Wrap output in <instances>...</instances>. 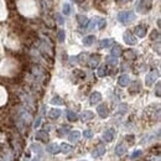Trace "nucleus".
Returning <instances> with one entry per match:
<instances>
[{
	"instance_id": "obj_19",
	"label": "nucleus",
	"mask_w": 161,
	"mask_h": 161,
	"mask_svg": "<svg viewBox=\"0 0 161 161\" xmlns=\"http://www.w3.org/2000/svg\"><path fill=\"white\" fill-rule=\"evenodd\" d=\"M97 74H98V77H105L108 74V66L107 64L100 66L98 68V71H97Z\"/></svg>"
},
{
	"instance_id": "obj_12",
	"label": "nucleus",
	"mask_w": 161,
	"mask_h": 161,
	"mask_svg": "<svg viewBox=\"0 0 161 161\" xmlns=\"http://www.w3.org/2000/svg\"><path fill=\"white\" fill-rule=\"evenodd\" d=\"M79 139H81V133H79L78 130H73V131H71L69 135H68V140H69L71 143H77Z\"/></svg>"
},
{
	"instance_id": "obj_34",
	"label": "nucleus",
	"mask_w": 161,
	"mask_h": 161,
	"mask_svg": "<svg viewBox=\"0 0 161 161\" xmlns=\"http://www.w3.org/2000/svg\"><path fill=\"white\" fill-rule=\"evenodd\" d=\"M83 136H84L86 139H91V138L93 136V131H92V130H89V129H87V130H84Z\"/></svg>"
},
{
	"instance_id": "obj_37",
	"label": "nucleus",
	"mask_w": 161,
	"mask_h": 161,
	"mask_svg": "<svg viewBox=\"0 0 161 161\" xmlns=\"http://www.w3.org/2000/svg\"><path fill=\"white\" fill-rule=\"evenodd\" d=\"M143 155V151L141 150H136V151H134L133 154H131V159H138L139 156H141Z\"/></svg>"
},
{
	"instance_id": "obj_2",
	"label": "nucleus",
	"mask_w": 161,
	"mask_h": 161,
	"mask_svg": "<svg viewBox=\"0 0 161 161\" xmlns=\"http://www.w3.org/2000/svg\"><path fill=\"white\" fill-rule=\"evenodd\" d=\"M151 8H153V0H140L136 6V11L140 14H146L151 10Z\"/></svg>"
},
{
	"instance_id": "obj_26",
	"label": "nucleus",
	"mask_w": 161,
	"mask_h": 161,
	"mask_svg": "<svg viewBox=\"0 0 161 161\" xmlns=\"http://www.w3.org/2000/svg\"><path fill=\"white\" fill-rule=\"evenodd\" d=\"M62 11H63V14H66V15H69V14H71V11H72L71 4H68V3H64L63 6H62Z\"/></svg>"
},
{
	"instance_id": "obj_13",
	"label": "nucleus",
	"mask_w": 161,
	"mask_h": 161,
	"mask_svg": "<svg viewBox=\"0 0 161 161\" xmlns=\"http://www.w3.org/2000/svg\"><path fill=\"white\" fill-rule=\"evenodd\" d=\"M125 153H127V145H125V144H123V143L118 144V145H117V148H115V155H118V156H123V155H125Z\"/></svg>"
},
{
	"instance_id": "obj_38",
	"label": "nucleus",
	"mask_w": 161,
	"mask_h": 161,
	"mask_svg": "<svg viewBox=\"0 0 161 161\" xmlns=\"http://www.w3.org/2000/svg\"><path fill=\"white\" fill-rule=\"evenodd\" d=\"M156 96L158 97L161 96V84L160 83H158V84H156Z\"/></svg>"
},
{
	"instance_id": "obj_20",
	"label": "nucleus",
	"mask_w": 161,
	"mask_h": 161,
	"mask_svg": "<svg viewBox=\"0 0 161 161\" xmlns=\"http://www.w3.org/2000/svg\"><path fill=\"white\" fill-rule=\"evenodd\" d=\"M136 52L134 51V50H127L125 52H124V58L125 60H135L136 58Z\"/></svg>"
},
{
	"instance_id": "obj_40",
	"label": "nucleus",
	"mask_w": 161,
	"mask_h": 161,
	"mask_svg": "<svg viewBox=\"0 0 161 161\" xmlns=\"http://www.w3.org/2000/svg\"><path fill=\"white\" fill-rule=\"evenodd\" d=\"M32 161H41V159H40V156H36Z\"/></svg>"
},
{
	"instance_id": "obj_28",
	"label": "nucleus",
	"mask_w": 161,
	"mask_h": 161,
	"mask_svg": "<svg viewBox=\"0 0 161 161\" xmlns=\"http://www.w3.org/2000/svg\"><path fill=\"white\" fill-rule=\"evenodd\" d=\"M60 150L63 153V154H67V153H69L71 150H72V148L68 145V144H66V143H63L61 146H60Z\"/></svg>"
},
{
	"instance_id": "obj_11",
	"label": "nucleus",
	"mask_w": 161,
	"mask_h": 161,
	"mask_svg": "<svg viewBox=\"0 0 161 161\" xmlns=\"http://www.w3.org/2000/svg\"><path fill=\"white\" fill-rule=\"evenodd\" d=\"M118 83H119L120 87H128L130 84V77L128 74H122L119 77V79H118Z\"/></svg>"
},
{
	"instance_id": "obj_30",
	"label": "nucleus",
	"mask_w": 161,
	"mask_h": 161,
	"mask_svg": "<svg viewBox=\"0 0 161 161\" xmlns=\"http://www.w3.org/2000/svg\"><path fill=\"white\" fill-rule=\"evenodd\" d=\"M89 23V25H88V28H89V30H94L97 28V23H98V18H94V19H92L91 21H88Z\"/></svg>"
},
{
	"instance_id": "obj_9",
	"label": "nucleus",
	"mask_w": 161,
	"mask_h": 161,
	"mask_svg": "<svg viewBox=\"0 0 161 161\" xmlns=\"http://www.w3.org/2000/svg\"><path fill=\"white\" fill-rule=\"evenodd\" d=\"M134 31H135V35H136L138 37H145L146 31H148V28H146L145 25H138Z\"/></svg>"
},
{
	"instance_id": "obj_32",
	"label": "nucleus",
	"mask_w": 161,
	"mask_h": 161,
	"mask_svg": "<svg viewBox=\"0 0 161 161\" xmlns=\"http://www.w3.org/2000/svg\"><path fill=\"white\" fill-rule=\"evenodd\" d=\"M64 37H66V33H64L63 30H58V32H57V38H58V41H60V42H63Z\"/></svg>"
},
{
	"instance_id": "obj_5",
	"label": "nucleus",
	"mask_w": 161,
	"mask_h": 161,
	"mask_svg": "<svg viewBox=\"0 0 161 161\" xmlns=\"http://www.w3.org/2000/svg\"><path fill=\"white\" fill-rule=\"evenodd\" d=\"M97 113H98V115H99L100 118L105 119V118L109 115V109H108V107H107L105 104H100V105L97 107Z\"/></svg>"
},
{
	"instance_id": "obj_31",
	"label": "nucleus",
	"mask_w": 161,
	"mask_h": 161,
	"mask_svg": "<svg viewBox=\"0 0 161 161\" xmlns=\"http://www.w3.org/2000/svg\"><path fill=\"white\" fill-rule=\"evenodd\" d=\"M150 38L151 40H159L160 38V32H159V30H153L151 33H150Z\"/></svg>"
},
{
	"instance_id": "obj_18",
	"label": "nucleus",
	"mask_w": 161,
	"mask_h": 161,
	"mask_svg": "<svg viewBox=\"0 0 161 161\" xmlns=\"http://www.w3.org/2000/svg\"><path fill=\"white\" fill-rule=\"evenodd\" d=\"M94 42H96V36H93V35H88L83 38V45L84 46H92Z\"/></svg>"
},
{
	"instance_id": "obj_22",
	"label": "nucleus",
	"mask_w": 161,
	"mask_h": 161,
	"mask_svg": "<svg viewBox=\"0 0 161 161\" xmlns=\"http://www.w3.org/2000/svg\"><path fill=\"white\" fill-rule=\"evenodd\" d=\"M122 55V47L119 46V45H115L113 48H112V56H114V57H119Z\"/></svg>"
},
{
	"instance_id": "obj_4",
	"label": "nucleus",
	"mask_w": 161,
	"mask_h": 161,
	"mask_svg": "<svg viewBox=\"0 0 161 161\" xmlns=\"http://www.w3.org/2000/svg\"><path fill=\"white\" fill-rule=\"evenodd\" d=\"M123 40H124V42H125L127 45H130V46H134V45H136V42H138L136 37H135V36H134L130 31L124 32V35H123Z\"/></svg>"
},
{
	"instance_id": "obj_33",
	"label": "nucleus",
	"mask_w": 161,
	"mask_h": 161,
	"mask_svg": "<svg viewBox=\"0 0 161 161\" xmlns=\"http://www.w3.org/2000/svg\"><path fill=\"white\" fill-rule=\"evenodd\" d=\"M68 130H69V127L68 125H64V127H62V128L58 130V135L60 136H63L66 133H68Z\"/></svg>"
},
{
	"instance_id": "obj_3",
	"label": "nucleus",
	"mask_w": 161,
	"mask_h": 161,
	"mask_svg": "<svg viewBox=\"0 0 161 161\" xmlns=\"http://www.w3.org/2000/svg\"><path fill=\"white\" fill-rule=\"evenodd\" d=\"M159 78V71H156V69H154V71H151V72H149L148 74H146V77H145V84L148 86V87H150V86H153L154 83H155V81Z\"/></svg>"
},
{
	"instance_id": "obj_29",
	"label": "nucleus",
	"mask_w": 161,
	"mask_h": 161,
	"mask_svg": "<svg viewBox=\"0 0 161 161\" xmlns=\"http://www.w3.org/2000/svg\"><path fill=\"white\" fill-rule=\"evenodd\" d=\"M107 62H108L109 64H113V66H115V64L118 63V58L110 55V56H108V57H107Z\"/></svg>"
},
{
	"instance_id": "obj_14",
	"label": "nucleus",
	"mask_w": 161,
	"mask_h": 161,
	"mask_svg": "<svg viewBox=\"0 0 161 161\" xmlns=\"http://www.w3.org/2000/svg\"><path fill=\"white\" fill-rule=\"evenodd\" d=\"M114 43H115V41L113 38H104V40H102L99 42V47L100 48H108V47H110Z\"/></svg>"
},
{
	"instance_id": "obj_35",
	"label": "nucleus",
	"mask_w": 161,
	"mask_h": 161,
	"mask_svg": "<svg viewBox=\"0 0 161 161\" xmlns=\"http://www.w3.org/2000/svg\"><path fill=\"white\" fill-rule=\"evenodd\" d=\"M56 21L60 24V25H63L64 24V19L61 14H56Z\"/></svg>"
},
{
	"instance_id": "obj_16",
	"label": "nucleus",
	"mask_w": 161,
	"mask_h": 161,
	"mask_svg": "<svg viewBox=\"0 0 161 161\" xmlns=\"http://www.w3.org/2000/svg\"><path fill=\"white\" fill-rule=\"evenodd\" d=\"M102 100V94L99 93V92H93L91 97H89V102H91V104H97V103H99Z\"/></svg>"
},
{
	"instance_id": "obj_25",
	"label": "nucleus",
	"mask_w": 161,
	"mask_h": 161,
	"mask_svg": "<svg viewBox=\"0 0 161 161\" xmlns=\"http://www.w3.org/2000/svg\"><path fill=\"white\" fill-rule=\"evenodd\" d=\"M105 25H107V21H105V19H103V18H98L97 28H98L99 30H103V29L105 28Z\"/></svg>"
},
{
	"instance_id": "obj_36",
	"label": "nucleus",
	"mask_w": 161,
	"mask_h": 161,
	"mask_svg": "<svg viewBox=\"0 0 161 161\" xmlns=\"http://www.w3.org/2000/svg\"><path fill=\"white\" fill-rule=\"evenodd\" d=\"M31 148H32V150L35 151V153H38V154H41V146L38 145V144H32L31 145Z\"/></svg>"
},
{
	"instance_id": "obj_27",
	"label": "nucleus",
	"mask_w": 161,
	"mask_h": 161,
	"mask_svg": "<svg viewBox=\"0 0 161 161\" xmlns=\"http://www.w3.org/2000/svg\"><path fill=\"white\" fill-rule=\"evenodd\" d=\"M51 103L52 104H56V105H62L63 104V99L61 97H53L51 99Z\"/></svg>"
},
{
	"instance_id": "obj_21",
	"label": "nucleus",
	"mask_w": 161,
	"mask_h": 161,
	"mask_svg": "<svg viewBox=\"0 0 161 161\" xmlns=\"http://www.w3.org/2000/svg\"><path fill=\"white\" fill-rule=\"evenodd\" d=\"M60 115H61V110L60 109H56V108H53V109H51L50 110V113H48V117L51 118V119H57V118H60Z\"/></svg>"
},
{
	"instance_id": "obj_6",
	"label": "nucleus",
	"mask_w": 161,
	"mask_h": 161,
	"mask_svg": "<svg viewBox=\"0 0 161 161\" xmlns=\"http://www.w3.org/2000/svg\"><path fill=\"white\" fill-rule=\"evenodd\" d=\"M105 154V145H103V144H99L98 146H96V149L92 151V158H100V156H103Z\"/></svg>"
},
{
	"instance_id": "obj_7",
	"label": "nucleus",
	"mask_w": 161,
	"mask_h": 161,
	"mask_svg": "<svg viewBox=\"0 0 161 161\" xmlns=\"http://www.w3.org/2000/svg\"><path fill=\"white\" fill-rule=\"evenodd\" d=\"M114 135H115V130H114V129H108V130H105V131L103 133V140H104L105 143H110V141L113 140Z\"/></svg>"
},
{
	"instance_id": "obj_24",
	"label": "nucleus",
	"mask_w": 161,
	"mask_h": 161,
	"mask_svg": "<svg viewBox=\"0 0 161 161\" xmlns=\"http://www.w3.org/2000/svg\"><path fill=\"white\" fill-rule=\"evenodd\" d=\"M67 118H68L69 122H76V120L78 119L77 114H76L74 112H72V110H67Z\"/></svg>"
},
{
	"instance_id": "obj_41",
	"label": "nucleus",
	"mask_w": 161,
	"mask_h": 161,
	"mask_svg": "<svg viewBox=\"0 0 161 161\" xmlns=\"http://www.w3.org/2000/svg\"><path fill=\"white\" fill-rule=\"evenodd\" d=\"M120 1H123V3H129V1H131V0H120Z\"/></svg>"
},
{
	"instance_id": "obj_17",
	"label": "nucleus",
	"mask_w": 161,
	"mask_h": 161,
	"mask_svg": "<svg viewBox=\"0 0 161 161\" xmlns=\"http://www.w3.org/2000/svg\"><path fill=\"white\" fill-rule=\"evenodd\" d=\"M81 118H82V120H83V122L92 120V119L94 118V113H93V112H91V110H86V112H83V113H82Z\"/></svg>"
},
{
	"instance_id": "obj_23",
	"label": "nucleus",
	"mask_w": 161,
	"mask_h": 161,
	"mask_svg": "<svg viewBox=\"0 0 161 161\" xmlns=\"http://www.w3.org/2000/svg\"><path fill=\"white\" fill-rule=\"evenodd\" d=\"M77 20L81 26H87L88 25V19L84 15H77Z\"/></svg>"
},
{
	"instance_id": "obj_8",
	"label": "nucleus",
	"mask_w": 161,
	"mask_h": 161,
	"mask_svg": "<svg viewBox=\"0 0 161 161\" xmlns=\"http://www.w3.org/2000/svg\"><path fill=\"white\" fill-rule=\"evenodd\" d=\"M36 140H40L42 143H47L48 141V134L45 131V130H40V131H36Z\"/></svg>"
},
{
	"instance_id": "obj_1",
	"label": "nucleus",
	"mask_w": 161,
	"mask_h": 161,
	"mask_svg": "<svg viewBox=\"0 0 161 161\" xmlns=\"http://www.w3.org/2000/svg\"><path fill=\"white\" fill-rule=\"evenodd\" d=\"M135 19H136V16H135V13H133V11H122L118 15V20L124 25H129V24L134 23Z\"/></svg>"
},
{
	"instance_id": "obj_15",
	"label": "nucleus",
	"mask_w": 161,
	"mask_h": 161,
	"mask_svg": "<svg viewBox=\"0 0 161 161\" xmlns=\"http://www.w3.org/2000/svg\"><path fill=\"white\" fill-rule=\"evenodd\" d=\"M46 150L50 153V154H53V155H56V154H58L61 150H60V145H57V144H48L47 146H46Z\"/></svg>"
},
{
	"instance_id": "obj_39",
	"label": "nucleus",
	"mask_w": 161,
	"mask_h": 161,
	"mask_svg": "<svg viewBox=\"0 0 161 161\" xmlns=\"http://www.w3.org/2000/svg\"><path fill=\"white\" fill-rule=\"evenodd\" d=\"M40 123H41V117H38V118H37V120L35 122V127H38V125H40Z\"/></svg>"
},
{
	"instance_id": "obj_10",
	"label": "nucleus",
	"mask_w": 161,
	"mask_h": 161,
	"mask_svg": "<svg viewBox=\"0 0 161 161\" xmlns=\"http://www.w3.org/2000/svg\"><path fill=\"white\" fill-rule=\"evenodd\" d=\"M99 61H100V56L99 55H92L88 60V66L91 68H96L97 66L99 64Z\"/></svg>"
}]
</instances>
